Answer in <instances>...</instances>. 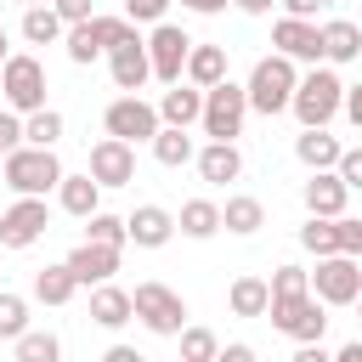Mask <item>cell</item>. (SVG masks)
I'll return each instance as SVG.
<instances>
[{
	"label": "cell",
	"mask_w": 362,
	"mask_h": 362,
	"mask_svg": "<svg viewBox=\"0 0 362 362\" xmlns=\"http://www.w3.org/2000/svg\"><path fill=\"white\" fill-rule=\"evenodd\" d=\"M17 6H23V11H28V6H51V0H17Z\"/></svg>",
	"instance_id": "obj_53"
},
{
	"label": "cell",
	"mask_w": 362,
	"mask_h": 362,
	"mask_svg": "<svg viewBox=\"0 0 362 362\" xmlns=\"http://www.w3.org/2000/svg\"><path fill=\"white\" fill-rule=\"evenodd\" d=\"M102 187H130L136 181V147L130 141H119V136H102L96 147H90V164H85Z\"/></svg>",
	"instance_id": "obj_14"
},
{
	"label": "cell",
	"mask_w": 362,
	"mask_h": 362,
	"mask_svg": "<svg viewBox=\"0 0 362 362\" xmlns=\"http://www.w3.org/2000/svg\"><path fill=\"white\" fill-rule=\"evenodd\" d=\"M102 130L136 147V141H153V136L164 130V119H158V107H153V102H141V96H119V102H107Z\"/></svg>",
	"instance_id": "obj_10"
},
{
	"label": "cell",
	"mask_w": 362,
	"mask_h": 362,
	"mask_svg": "<svg viewBox=\"0 0 362 362\" xmlns=\"http://www.w3.org/2000/svg\"><path fill=\"white\" fill-rule=\"evenodd\" d=\"M300 243L322 260V255H345V238H339V221H322V215H311L305 226H300Z\"/></svg>",
	"instance_id": "obj_32"
},
{
	"label": "cell",
	"mask_w": 362,
	"mask_h": 362,
	"mask_svg": "<svg viewBox=\"0 0 362 362\" xmlns=\"http://www.w3.org/2000/svg\"><path fill=\"white\" fill-rule=\"evenodd\" d=\"M175 339H181V362H215V356H221V339H215V328H204V322H187Z\"/></svg>",
	"instance_id": "obj_33"
},
{
	"label": "cell",
	"mask_w": 362,
	"mask_h": 362,
	"mask_svg": "<svg viewBox=\"0 0 362 362\" xmlns=\"http://www.w3.org/2000/svg\"><path fill=\"white\" fill-rule=\"evenodd\" d=\"M107 68H113V85H119L124 96H136V90L153 79V57H147V40H141V34H130L124 45H113V51H107Z\"/></svg>",
	"instance_id": "obj_15"
},
{
	"label": "cell",
	"mask_w": 362,
	"mask_h": 362,
	"mask_svg": "<svg viewBox=\"0 0 362 362\" xmlns=\"http://www.w3.org/2000/svg\"><path fill=\"white\" fill-rule=\"evenodd\" d=\"M192 34L175 28V23H153V40H147V57H153V79L164 85H181L187 79V57H192Z\"/></svg>",
	"instance_id": "obj_9"
},
{
	"label": "cell",
	"mask_w": 362,
	"mask_h": 362,
	"mask_svg": "<svg viewBox=\"0 0 362 362\" xmlns=\"http://www.w3.org/2000/svg\"><path fill=\"white\" fill-rule=\"evenodd\" d=\"M102 362H147V356H141L136 345H107V356H102Z\"/></svg>",
	"instance_id": "obj_48"
},
{
	"label": "cell",
	"mask_w": 362,
	"mask_h": 362,
	"mask_svg": "<svg viewBox=\"0 0 362 362\" xmlns=\"http://www.w3.org/2000/svg\"><path fill=\"white\" fill-rule=\"evenodd\" d=\"M57 136H62V113L57 107H40V113L23 119V141L28 147H57Z\"/></svg>",
	"instance_id": "obj_35"
},
{
	"label": "cell",
	"mask_w": 362,
	"mask_h": 362,
	"mask_svg": "<svg viewBox=\"0 0 362 362\" xmlns=\"http://www.w3.org/2000/svg\"><path fill=\"white\" fill-rule=\"evenodd\" d=\"M300 198H305V209H311V215L339 221V215H345V204H351V187L339 181V170H311V181L300 187Z\"/></svg>",
	"instance_id": "obj_16"
},
{
	"label": "cell",
	"mask_w": 362,
	"mask_h": 362,
	"mask_svg": "<svg viewBox=\"0 0 362 362\" xmlns=\"http://www.w3.org/2000/svg\"><path fill=\"white\" fill-rule=\"evenodd\" d=\"M272 328L277 334H288L294 345H311V339H322V328H328V311H322V300L317 294H300V300H272Z\"/></svg>",
	"instance_id": "obj_11"
},
{
	"label": "cell",
	"mask_w": 362,
	"mask_h": 362,
	"mask_svg": "<svg viewBox=\"0 0 362 362\" xmlns=\"http://www.w3.org/2000/svg\"><path fill=\"white\" fill-rule=\"evenodd\" d=\"M311 294H317L322 305H356V294H362V266H356V255H322L317 272H311Z\"/></svg>",
	"instance_id": "obj_8"
},
{
	"label": "cell",
	"mask_w": 362,
	"mask_h": 362,
	"mask_svg": "<svg viewBox=\"0 0 362 362\" xmlns=\"http://www.w3.org/2000/svg\"><path fill=\"white\" fill-rule=\"evenodd\" d=\"M74 288H79V277H74V266H68V260H57V266L34 272V300H40V305H68V300H74Z\"/></svg>",
	"instance_id": "obj_27"
},
{
	"label": "cell",
	"mask_w": 362,
	"mask_h": 362,
	"mask_svg": "<svg viewBox=\"0 0 362 362\" xmlns=\"http://www.w3.org/2000/svg\"><path fill=\"white\" fill-rule=\"evenodd\" d=\"M339 238H345V255L362 260V215H339Z\"/></svg>",
	"instance_id": "obj_43"
},
{
	"label": "cell",
	"mask_w": 362,
	"mask_h": 362,
	"mask_svg": "<svg viewBox=\"0 0 362 362\" xmlns=\"http://www.w3.org/2000/svg\"><path fill=\"white\" fill-rule=\"evenodd\" d=\"M124 226H130V243H136V249H164V243L181 232L175 215H170L164 204H141V209H130Z\"/></svg>",
	"instance_id": "obj_17"
},
{
	"label": "cell",
	"mask_w": 362,
	"mask_h": 362,
	"mask_svg": "<svg viewBox=\"0 0 362 362\" xmlns=\"http://www.w3.org/2000/svg\"><path fill=\"white\" fill-rule=\"evenodd\" d=\"M232 6H238V11H243V17H266V11H272V6H277V0H232Z\"/></svg>",
	"instance_id": "obj_50"
},
{
	"label": "cell",
	"mask_w": 362,
	"mask_h": 362,
	"mask_svg": "<svg viewBox=\"0 0 362 362\" xmlns=\"http://www.w3.org/2000/svg\"><path fill=\"white\" fill-rule=\"evenodd\" d=\"M158 119L175 124V130L198 124V119H204V90H198V85H170V90L158 96Z\"/></svg>",
	"instance_id": "obj_22"
},
{
	"label": "cell",
	"mask_w": 362,
	"mask_h": 362,
	"mask_svg": "<svg viewBox=\"0 0 362 362\" xmlns=\"http://www.w3.org/2000/svg\"><path fill=\"white\" fill-rule=\"evenodd\" d=\"M130 300H136V317H141V328H147V334L175 339V334L187 328V300H181L170 283H136V288H130Z\"/></svg>",
	"instance_id": "obj_6"
},
{
	"label": "cell",
	"mask_w": 362,
	"mask_h": 362,
	"mask_svg": "<svg viewBox=\"0 0 362 362\" xmlns=\"http://www.w3.org/2000/svg\"><path fill=\"white\" fill-rule=\"evenodd\" d=\"M215 362H260V356H255V345L232 339V345H221V356H215Z\"/></svg>",
	"instance_id": "obj_44"
},
{
	"label": "cell",
	"mask_w": 362,
	"mask_h": 362,
	"mask_svg": "<svg viewBox=\"0 0 362 362\" xmlns=\"http://www.w3.org/2000/svg\"><path fill=\"white\" fill-rule=\"evenodd\" d=\"M51 6H57V17H62L68 28H74V23H90V17H96V11H90V0H51Z\"/></svg>",
	"instance_id": "obj_42"
},
{
	"label": "cell",
	"mask_w": 362,
	"mask_h": 362,
	"mask_svg": "<svg viewBox=\"0 0 362 362\" xmlns=\"http://www.w3.org/2000/svg\"><path fill=\"white\" fill-rule=\"evenodd\" d=\"M130 317H136L130 288H119V283H96V288H90V322H96V328H124Z\"/></svg>",
	"instance_id": "obj_20"
},
{
	"label": "cell",
	"mask_w": 362,
	"mask_h": 362,
	"mask_svg": "<svg viewBox=\"0 0 362 362\" xmlns=\"http://www.w3.org/2000/svg\"><path fill=\"white\" fill-rule=\"evenodd\" d=\"M198 175L209 181V187H226V181H238L243 175V153H238V141H209V147H198Z\"/></svg>",
	"instance_id": "obj_19"
},
{
	"label": "cell",
	"mask_w": 362,
	"mask_h": 362,
	"mask_svg": "<svg viewBox=\"0 0 362 362\" xmlns=\"http://www.w3.org/2000/svg\"><path fill=\"white\" fill-rule=\"evenodd\" d=\"M0 164H6V147H0Z\"/></svg>",
	"instance_id": "obj_54"
},
{
	"label": "cell",
	"mask_w": 362,
	"mask_h": 362,
	"mask_svg": "<svg viewBox=\"0 0 362 362\" xmlns=\"http://www.w3.org/2000/svg\"><path fill=\"white\" fill-rule=\"evenodd\" d=\"M243 119H249V90L243 85H232V79H221V85H209L204 90V136L209 141H238L243 136Z\"/></svg>",
	"instance_id": "obj_5"
},
{
	"label": "cell",
	"mask_w": 362,
	"mask_h": 362,
	"mask_svg": "<svg viewBox=\"0 0 362 362\" xmlns=\"http://www.w3.org/2000/svg\"><path fill=\"white\" fill-rule=\"evenodd\" d=\"M0 96H6V107L23 113V119L40 113V107H45V62L28 57V51L6 57V68H0Z\"/></svg>",
	"instance_id": "obj_4"
},
{
	"label": "cell",
	"mask_w": 362,
	"mask_h": 362,
	"mask_svg": "<svg viewBox=\"0 0 362 362\" xmlns=\"http://www.w3.org/2000/svg\"><path fill=\"white\" fill-rule=\"evenodd\" d=\"M28 334V300L0 288V339H23Z\"/></svg>",
	"instance_id": "obj_37"
},
{
	"label": "cell",
	"mask_w": 362,
	"mask_h": 362,
	"mask_svg": "<svg viewBox=\"0 0 362 362\" xmlns=\"http://www.w3.org/2000/svg\"><path fill=\"white\" fill-rule=\"evenodd\" d=\"M288 362H334V356L322 351V339H311V345H300V351H294Z\"/></svg>",
	"instance_id": "obj_47"
},
{
	"label": "cell",
	"mask_w": 362,
	"mask_h": 362,
	"mask_svg": "<svg viewBox=\"0 0 362 362\" xmlns=\"http://www.w3.org/2000/svg\"><path fill=\"white\" fill-rule=\"evenodd\" d=\"M356 305H362V294H356Z\"/></svg>",
	"instance_id": "obj_55"
},
{
	"label": "cell",
	"mask_w": 362,
	"mask_h": 362,
	"mask_svg": "<svg viewBox=\"0 0 362 362\" xmlns=\"http://www.w3.org/2000/svg\"><path fill=\"white\" fill-rule=\"evenodd\" d=\"M221 226H226V232H238V238H255V232L266 226V204H260V198H249V192H232V198L221 204Z\"/></svg>",
	"instance_id": "obj_26"
},
{
	"label": "cell",
	"mask_w": 362,
	"mask_h": 362,
	"mask_svg": "<svg viewBox=\"0 0 362 362\" xmlns=\"http://www.w3.org/2000/svg\"><path fill=\"white\" fill-rule=\"evenodd\" d=\"M334 362H362V339H351V345H339V351H334Z\"/></svg>",
	"instance_id": "obj_51"
},
{
	"label": "cell",
	"mask_w": 362,
	"mask_h": 362,
	"mask_svg": "<svg viewBox=\"0 0 362 362\" xmlns=\"http://www.w3.org/2000/svg\"><path fill=\"white\" fill-rule=\"evenodd\" d=\"M57 204H62L74 221H85V215H96V209H102V181H96L90 170H85V175H62Z\"/></svg>",
	"instance_id": "obj_24"
},
{
	"label": "cell",
	"mask_w": 362,
	"mask_h": 362,
	"mask_svg": "<svg viewBox=\"0 0 362 362\" xmlns=\"http://www.w3.org/2000/svg\"><path fill=\"white\" fill-rule=\"evenodd\" d=\"M119 255H124V249H113V243H90V238H85L79 249H68V266H74V277H79V283H90V288H96V283H113Z\"/></svg>",
	"instance_id": "obj_18"
},
{
	"label": "cell",
	"mask_w": 362,
	"mask_h": 362,
	"mask_svg": "<svg viewBox=\"0 0 362 362\" xmlns=\"http://www.w3.org/2000/svg\"><path fill=\"white\" fill-rule=\"evenodd\" d=\"M322 62H362V28L351 17L322 23Z\"/></svg>",
	"instance_id": "obj_25"
},
{
	"label": "cell",
	"mask_w": 362,
	"mask_h": 362,
	"mask_svg": "<svg viewBox=\"0 0 362 362\" xmlns=\"http://www.w3.org/2000/svg\"><path fill=\"white\" fill-rule=\"evenodd\" d=\"M272 45L283 51V57H294V62H322V28L311 23V17H277L272 23Z\"/></svg>",
	"instance_id": "obj_13"
},
{
	"label": "cell",
	"mask_w": 362,
	"mask_h": 362,
	"mask_svg": "<svg viewBox=\"0 0 362 362\" xmlns=\"http://www.w3.org/2000/svg\"><path fill=\"white\" fill-rule=\"evenodd\" d=\"M249 113H288L294 107V90H300V68H294V57H283V51H272V57H260L255 68H249Z\"/></svg>",
	"instance_id": "obj_1"
},
{
	"label": "cell",
	"mask_w": 362,
	"mask_h": 362,
	"mask_svg": "<svg viewBox=\"0 0 362 362\" xmlns=\"http://www.w3.org/2000/svg\"><path fill=\"white\" fill-rule=\"evenodd\" d=\"M221 79H226V45H192V57H187V85L209 90V85H221Z\"/></svg>",
	"instance_id": "obj_28"
},
{
	"label": "cell",
	"mask_w": 362,
	"mask_h": 362,
	"mask_svg": "<svg viewBox=\"0 0 362 362\" xmlns=\"http://www.w3.org/2000/svg\"><path fill=\"white\" fill-rule=\"evenodd\" d=\"M311 294V272L305 266H277L272 272V300H300Z\"/></svg>",
	"instance_id": "obj_38"
},
{
	"label": "cell",
	"mask_w": 362,
	"mask_h": 362,
	"mask_svg": "<svg viewBox=\"0 0 362 362\" xmlns=\"http://www.w3.org/2000/svg\"><path fill=\"white\" fill-rule=\"evenodd\" d=\"M339 181H345L351 192H362V147H345V153H339Z\"/></svg>",
	"instance_id": "obj_40"
},
{
	"label": "cell",
	"mask_w": 362,
	"mask_h": 362,
	"mask_svg": "<svg viewBox=\"0 0 362 362\" xmlns=\"http://www.w3.org/2000/svg\"><path fill=\"white\" fill-rule=\"evenodd\" d=\"M339 113H345V119L362 130V85H345V107H339Z\"/></svg>",
	"instance_id": "obj_46"
},
{
	"label": "cell",
	"mask_w": 362,
	"mask_h": 362,
	"mask_svg": "<svg viewBox=\"0 0 362 362\" xmlns=\"http://www.w3.org/2000/svg\"><path fill=\"white\" fill-rule=\"evenodd\" d=\"M175 226H181V238H215L221 232V204H209V198H187L181 204V215H175Z\"/></svg>",
	"instance_id": "obj_29"
},
{
	"label": "cell",
	"mask_w": 362,
	"mask_h": 362,
	"mask_svg": "<svg viewBox=\"0 0 362 362\" xmlns=\"http://www.w3.org/2000/svg\"><path fill=\"white\" fill-rule=\"evenodd\" d=\"M339 141L328 136V124H317V130H300L294 136V158L305 164V170H339Z\"/></svg>",
	"instance_id": "obj_23"
},
{
	"label": "cell",
	"mask_w": 362,
	"mask_h": 362,
	"mask_svg": "<svg viewBox=\"0 0 362 362\" xmlns=\"http://www.w3.org/2000/svg\"><path fill=\"white\" fill-rule=\"evenodd\" d=\"M45 232H51L45 198H17V204L0 215V249H34Z\"/></svg>",
	"instance_id": "obj_12"
},
{
	"label": "cell",
	"mask_w": 362,
	"mask_h": 362,
	"mask_svg": "<svg viewBox=\"0 0 362 362\" xmlns=\"http://www.w3.org/2000/svg\"><path fill=\"white\" fill-rule=\"evenodd\" d=\"M17 345V362H62V339L51 334V328H28L23 339H11Z\"/></svg>",
	"instance_id": "obj_34"
},
{
	"label": "cell",
	"mask_w": 362,
	"mask_h": 362,
	"mask_svg": "<svg viewBox=\"0 0 362 362\" xmlns=\"http://www.w3.org/2000/svg\"><path fill=\"white\" fill-rule=\"evenodd\" d=\"M181 6H187V11H198V17H215V11H226L232 0H181Z\"/></svg>",
	"instance_id": "obj_49"
},
{
	"label": "cell",
	"mask_w": 362,
	"mask_h": 362,
	"mask_svg": "<svg viewBox=\"0 0 362 362\" xmlns=\"http://www.w3.org/2000/svg\"><path fill=\"white\" fill-rule=\"evenodd\" d=\"M339 107H345V79H339L334 68H311V74H300V90H294V107H288V113H294L305 130L328 124Z\"/></svg>",
	"instance_id": "obj_3"
},
{
	"label": "cell",
	"mask_w": 362,
	"mask_h": 362,
	"mask_svg": "<svg viewBox=\"0 0 362 362\" xmlns=\"http://www.w3.org/2000/svg\"><path fill=\"white\" fill-rule=\"evenodd\" d=\"M6 57H11V51H6V28H0V68H6Z\"/></svg>",
	"instance_id": "obj_52"
},
{
	"label": "cell",
	"mask_w": 362,
	"mask_h": 362,
	"mask_svg": "<svg viewBox=\"0 0 362 362\" xmlns=\"http://www.w3.org/2000/svg\"><path fill=\"white\" fill-rule=\"evenodd\" d=\"M85 238H90V243H113V249H124V243H130V226H124L119 215L96 209V215H85Z\"/></svg>",
	"instance_id": "obj_36"
},
{
	"label": "cell",
	"mask_w": 362,
	"mask_h": 362,
	"mask_svg": "<svg viewBox=\"0 0 362 362\" xmlns=\"http://www.w3.org/2000/svg\"><path fill=\"white\" fill-rule=\"evenodd\" d=\"M23 40L28 45H57V40H68V23L57 17V6H28L23 11Z\"/></svg>",
	"instance_id": "obj_30"
},
{
	"label": "cell",
	"mask_w": 362,
	"mask_h": 362,
	"mask_svg": "<svg viewBox=\"0 0 362 362\" xmlns=\"http://www.w3.org/2000/svg\"><path fill=\"white\" fill-rule=\"evenodd\" d=\"M164 11H170V0H124L130 23H164Z\"/></svg>",
	"instance_id": "obj_39"
},
{
	"label": "cell",
	"mask_w": 362,
	"mask_h": 362,
	"mask_svg": "<svg viewBox=\"0 0 362 362\" xmlns=\"http://www.w3.org/2000/svg\"><path fill=\"white\" fill-rule=\"evenodd\" d=\"M0 215H6V209H0Z\"/></svg>",
	"instance_id": "obj_56"
},
{
	"label": "cell",
	"mask_w": 362,
	"mask_h": 362,
	"mask_svg": "<svg viewBox=\"0 0 362 362\" xmlns=\"http://www.w3.org/2000/svg\"><path fill=\"white\" fill-rule=\"evenodd\" d=\"M226 305H232V317H266V311H272V277H255V272L232 277Z\"/></svg>",
	"instance_id": "obj_21"
},
{
	"label": "cell",
	"mask_w": 362,
	"mask_h": 362,
	"mask_svg": "<svg viewBox=\"0 0 362 362\" xmlns=\"http://www.w3.org/2000/svg\"><path fill=\"white\" fill-rule=\"evenodd\" d=\"M62 164H57V147H11L6 153V164H0V181L17 192V198H45V192H57L62 187Z\"/></svg>",
	"instance_id": "obj_2"
},
{
	"label": "cell",
	"mask_w": 362,
	"mask_h": 362,
	"mask_svg": "<svg viewBox=\"0 0 362 362\" xmlns=\"http://www.w3.org/2000/svg\"><path fill=\"white\" fill-rule=\"evenodd\" d=\"M147 147H153V158H158L164 170H181V164H192V158H198L192 136H187V130H175V124H164V130H158Z\"/></svg>",
	"instance_id": "obj_31"
},
{
	"label": "cell",
	"mask_w": 362,
	"mask_h": 362,
	"mask_svg": "<svg viewBox=\"0 0 362 362\" xmlns=\"http://www.w3.org/2000/svg\"><path fill=\"white\" fill-rule=\"evenodd\" d=\"M136 34V23L130 17H90V23H74L68 28V62H79V68H90L102 51H113V45H124Z\"/></svg>",
	"instance_id": "obj_7"
},
{
	"label": "cell",
	"mask_w": 362,
	"mask_h": 362,
	"mask_svg": "<svg viewBox=\"0 0 362 362\" xmlns=\"http://www.w3.org/2000/svg\"><path fill=\"white\" fill-rule=\"evenodd\" d=\"M277 6H283V17H317L328 0H277Z\"/></svg>",
	"instance_id": "obj_45"
},
{
	"label": "cell",
	"mask_w": 362,
	"mask_h": 362,
	"mask_svg": "<svg viewBox=\"0 0 362 362\" xmlns=\"http://www.w3.org/2000/svg\"><path fill=\"white\" fill-rule=\"evenodd\" d=\"M0 147L6 153L23 147V113H11V107H0Z\"/></svg>",
	"instance_id": "obj_41"
}]
</instances>
